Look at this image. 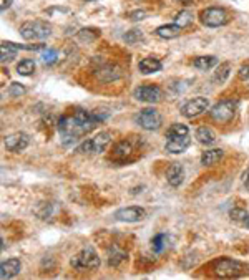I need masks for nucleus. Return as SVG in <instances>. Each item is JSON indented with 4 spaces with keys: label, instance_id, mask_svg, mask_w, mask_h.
<instances>
[{
    "label": "nucleus",
    "instance_id": "f257e3e1",
    "mask_svg": "<svg viewBox=\"0 0 249 280\" xmlns=\"http://www.w3.org/2000/svg\"><path fill=\"white\" fill-rule=\"evenodd\" d=\"M106 115H100L97 111H86V110H75L73 115H66L58 119L57 128L62 136V143L66 148L73 146L80 136L88 135V133L97 128L98 123H102Z\"/></svg>",
    "mask_w": 249,
    "mask_h": 280
},
{
    "label": "nucleus",
    "instance_id": "f03ea898",
    "mask_svg": "<svg viewBox=\"0 0 249 280\" xmlns=\"http://www.w3.org/2000/svg\"><path fill=\"white\" fill-rule=\"evenodd\" d=\"M70 264L77 270H93L100 267V257L93 247H85L72 259Z\"/></svg>",
    "mask_w": 249,
    "mask_h": 280
},
{
    "label": "nucleus",
    "instance_id": "7ed1b4c3",
    "mask_svg": "<svg viewBox=\"0 0 249 280\" xmlns=\"http://www.w3.org/2000/svg\"><path fill=\"white\" fill-rule=\"evenodd\" d=\"M52 33L50 23L35 20V22H25L20 27V35L25 40H45Z\"/></svg>",
    "mask_w": 249,
    "mask_h": 280
},
{
    "label": "nucleus",
    "instance_id": "20e7f679",
    "mask_svg": "<svg viewBox=\"0 0 249 280\" xmlns=\"http://www.w3.org/2000/svg\"><path fill=\"white\" fill-rule=\"evenodd\" d=\"M238 101L236 99H223L211 108L210 115L216 123H230L236 115Z\"/></svg>",
    "mask_w": 249,
    "mask_h": 280
},
{
    "label": "nucleus",
    "instance_id": "39448f33",
    "mask_svg": "<svg viewBox=\"0 0 249 280\" xmlns=\"http://www.w3.org/2000/svg\"><path fill=\"white\" fill-rule=\"evenodd\" d=\"M134 121H137L138 126H141V128L146 130V131H156L161 128L163 118H161L160 111L156 108H145L134 116Z\"/></svg>",
    "mask_w": 249,
    "mask_h": 280
},
{
    "label": "nucleus",
    "instance_id": "423d86ee",
    "mask_svg": "<svg viewBox=\"0 0 249 280\" xmlns=\"http://www.w3.org/2000/svg\"><path fill=\"white\" fill-rule=\"evenodd\" d=\"M213 270L218 277L231 278V277H239L243 274L244 265L238 261H233V259H221V261H216L213 264Z\"/></svg>",
    "mask_w": 249,
    "mask_h": 280
},
{
    "label": "nucleus",
    "instance_id": "0eeeda50",
    "mask_svg": "<svg viewBox=\"0 0 249 280\" xmlns=\"http://www.w3.org/2000/svg\"><path fill=\"white\" fill-rule=\"evenodd\" d=\"M199 18H201V23L206 27H211V29H214V27H223L228 23V20H230L226 10L218 9V7H210V9L203 10Z\"/></svg>",
    "mask_w": 249,
    "mask_h": 280
},
{
    "label": "nucleus",
    "instance_id": "6e6552de",
    "mask_svg": "<svg viewBox=\"0 0 249 280\" xmlns=\"http://www.w3.org/2000/svg\"><path fill=\"white\" fill-rule=\"evenodd\" d=\"M208 108H210V99L205 98V96H198V98L190 99L186 105H183V108H181V115L186 116V118H196L201 115V113H205Z\"/></svg>",
    "mask_w": 249,
    "mask_h": 280
},
{
    "label": "nucleus",
    "instance_id": "1a4fd4ad",
    "mask_svg": "<svg viewBox=\"0 0 249 280\" xmlns=\"http://www.w3.org/2000/svg\"><path fill=\"white\" fill-rule=\"evenodd\" d=\"M134 98L138 99V101H143V103H156L161 99V90L158 86L154 85H143V86H138L137 90H134Z\"/></svg>",
    "mask_w": 249,
    "mask_h": 280
},
{
    "label": "nucleus",
    "instance_id": "9d476101",
    "mask_svg": "<svg viewBox=\"0 0 249 280\" xmlns=\"http://www.w3.org/2000/svg\"><path fill=\"white\" fill-rule=\"evenodd\" d=\"M145 209L138 208V206H131V208H123L115 212V219L122 222H138L145 217Z\"/></svg>",
    "mask_w": 249,
    "mask_h": 280
},
{
    "label": "nucleus",
    "instance_id": "9b49d317",
    "mask_svg": "<svg viewBox=\"0 0 249 280\" xmlns=\"http://www.w3.org/2000/svg\"><path fill=\"white\" fill-rule=\"evenodd\" d=\"M191 143L190 135H173L166 136V151L173 152V155H179L183 152Z\"/></svg>",
    "mask_w": 249,
    "mask_h": 280
},
{
    "label": "nucleus",
    "instance_id": "f8f14e48",
    "mask_svg": "<svg viewBox=\"0 0 249 280\" xmlns=\"http://www.w3.org/2000/svg\"><path fill=\"white\" fill-rule=\"evenodd\" d=\"M30 138L27 133H13V135L5 138V148L12 152H20L29 146Z\"/></svg>",
    "mask_w": 249,
    "mask_h": 280
},
{
    "label": "nucleus",
    "instance_id": "ddd939ff",
    "mask_svg": "<svg viewBox=\"0 0 249 280\" xmlns=\"http://www.w3.org/2000/svg\"><path fill=\"white\" fill-rule=\"evenodd\" d=\"M20 269H22V264H20L18 259H9L0 265V278L5 280L15 277L17 274H20Z\"/></svg>",
    "mask_w": 249,
    "mask_h": 280
},
{
    "label": "nucleus",
    "instance_id": "4468645a",
    "mask_svg": "<svg viewBox=\"0 0 249 280\" xmlns=\"http://www.w3.org/2000/svg\"><path fill=\"white\" fill-rule=\"evenodd\" d=\"M185 179V169L181 164H171L170 169H168L166 172V181L170 183V186H173V188H178V186L183 183Z\"/></svg>",
    "mask_w": 249,
    "mask_h": 280
},
{
    "label": "nucleus",
    "instance_id": "2eb2a0df",
    "mask_svg": "<svg viewBox=\"0 0 249 280\" xmlns=\"http://www.w3.org/2000/svg\"><path fill=\"white\" fill-rule=\"evenodd\" d=\"M140 71L143 73V75H150V73H156L161 70V62L158 58H153V57H148V58H143L140 62Z\"/></svg>",
    "mask_w": 249,
    "mask_h": 280
},
{
    "label": "nucleus",
    "instance_id": "dca6fc26",
    "mask_svg": "<svg viewBox=\"0 0 249 280\" xmlns=\"http://www.w3.org/2000/svg\"><path fill=\"white\" fill-rule=\"evenodd\" d=\"M181 33V27L173 23V25H161L156 29V35L160 38H165V40H171V38H176L179 37Z\"/></svg>",
    "mask_w": 249,
    "mask_h": 280
},
{
    "label": "nucleus",
    "instance_id": "f3484780",
    "mask_svg": "<svg viewBox=\"0 0 249 280\" xmlns=\"http://www.w3.org/2000/svg\"><path fill=\"white\" fill-rule=\"evenodd\" d=\"M223 149H208L205 151L203 155H201V164L203 166H214L221 161V158H223Z\"/></svg>",
    "mask_w": 249,
    "mask_h": 280
},
{
    "label": "nucleus",
    "instance_id": "a211bd4d",
    "mask_svg": "<svg viewBox=\"0 0 249 280\" xmlns=\"http://www.w3.org/2000/svg\"><path fill=\"white\" fill-rule=\"evenodd\" d=\"M111 141V136L108 131H102L98 133L95 138H92V143H93V152H102L105 151L106 146L110 144Z\"/></svg>",
    "mask_w": 249,
    "mask_h": 280
},
{
    "label": "nucleus",
    "instance_id": "6ab92c4d",
    "mask_svg": "<svg viewBox=\"0 0 249 280\" xmlns=\"http://www.w3.org/2000/svg\"><path fill=\"white\" fill-rule=\"evenodd\" d=\"M18 50H20L18 45L12 43V42H4L2 43V48H0V60H2V63L12 62V60L17 57V52Z\"/></svg>",
    "mask_w": 249,
    "mask_h": 280
},
{
    "label": "nucleus",
    "instance_id": "aec40b11",
    "mask_svg": "<svg viewBox=\"0 0 249 280\" xmlns=\"http://www.w3.org/2000/svg\"><path fill=\"white\" fill-rule=\"evenodd\" d=\"M196 139L201 144L210 146L216 143V135H214V131L211 128H208V126H201L196 131Z\"/></svg>",
    "mask_w": 249,
    "mask_h": 280
},
{
    "label": "nucleus",
    "instance_id": "412c9836",
    "mask_svg": "<svg viewBox=\"0 0 249 280\" xmlns=\"http://www.w3.org/2000/svg\"><path fill=\"white\" fill-rule=\"evenodd\" d=\"M133 152V148L131 144L128 141H122L115 146V149H113V159H117V161H125L126 158H130Z\"/></svg>",
    "mask_w": 249,
    "mask_h": 280
},
{
    "label": "nucleus",
    "instance_id": "4be33fe9",
    "mask_svg": "<svg viewBox=\"0 0 249 280\" xmlns=\"http://www.w3.org/2000/svg\"><path fill=\"white\" fill-rule=\"evenodd\" d=\"M216 63H218V58L210 55V57H199V58H196L193 62V66H194V68L201 70V71H206V70L213 68V66L216 65Z\"/></svg>",
    "mask_w": 249,
    "mask_h": 280
},
{
    "label": "nucleus",
    "instance_id": "5701e85b",
    "mask_svg": "<svg viewBox=\"0 0 249 280\" xmlns=\"http://www.w3.org/2000/svg\"><path fill=\"white\" fill-rule=\"evenodd\" d=\"M230 71H231V63H223V65H219V68L216 70V73H214V77H213V82L214 83H224L228 77H230Z\"/></svg>",
    "mask_w": 249,
    "mask_h": 280
},
{
    "label": "nucleus",
    "instance_id": "b1692460",
    "mask_svg": "<svg viewBox=\"0 0 249 280\" xmlns=\"http://www.w3.org/2000/svg\"><path fill=\"white\" fill-rule=\"evenodd\" d=\"M33 71H35V62L33 60H22L17 65V73L22 77H30L33 75Z\"/></svg>",
    "mask_w": 249,
    "mask_h": 280
},
{
    "label": "nucleus",
    "instance_id": "393cba45",
    "mask_svg": "<svg viewBox=\"0 0 249 280\" xmlns=\"http://www.w3.org/2000/svg\"><path fill=\"white\" fill-rule=\"evenodd\" d=\"M123 261H126V254H125V252L117 249V247H113L110 250V254H108V265H111V267H117V265H120Z\"/></svg>",
    "mask_w": 249,
    "mask_h": 280
},
{
    "label": "nucleus",
    "instance_id": "a878e982",
    "mask_svg": "<svg viewBox=\"0 0 249 280\" xmlns=\"http://www.w3.org/2000/svg\"><path fill=\"white\" fill-rule=\"evenodd\" d=\"M98 35H100V32L97 29H83V30H80L78 38L82 40V42H93L95 38H98Z\"/></svg>",
    "mask_w": 249,
    "mask_h": 280
},
{
    "label": "nucleus",
    "instance_id": "bb28decb",
    "mask_svg": "<svg viewBox=\"0 0 249 280\" xmlns=\"http://www.w3.org/2000/svg\"><path fill=\"white\" fill-rule=\"evenodd\" d=\"M191 22H193V13L190 10H181L176 15V25H179L181 29H183V27H188Z\"/></svg>",
    "mask_w": 249,
    "mask_h": 280
},
{
    "label": "nucleus",
    "instance_id": "cd10ccee",
    "mask_svg": "<svg viewBox=\"0 0 249 280\" xmlns=\"http://www.w3.org/2000/svg\"><path fill=\"white\" fill-rule=\"evenodd\" d=\"M166 241H168V239H166L165 234L154 236V237H153V241H151V247H153V250L156 252V254H160V252L166 247Z\"/></svg>",
    "mask_w": 249,
    "mask_h": 280
},
{
    "label": "nucleus",
    "instance_id": "c85d7f7f",
    "mask_svg": "<svg viewBox=\"0 0 249 280\" xmlns=\"http://www.w3.org/2000/svg\"><path fill=\"white\" fill-rule=\"evenodd\" d=\"M173 135H190V130H188V126L179 124V123L171 124L170 130L166 133V136H173Z\"/></svg>",
    "mask_w": 249,
    "mask_h": 280
},
{
    "label": "nucleus",
    "instance_id": "c756f323",
    "mask_svg": "<svg viewBox=\"0 0 249 280\" xmlns=\"http://www.w3.org/2000/svg\"><path fill=\"white\" fill-rule=\"evenodd\" d=\"M143 40V33H141L140 30H130L125 35V42L126 43H130V45H134V43H138Z\"/></svg>",
    "mask_w": 249,
    "mask_h": 280
},
{
    "label": "nucleus",
    "instance_id": "7c9ffc66",
    "mask_svg": "<svg viewBox=\"0 0 249 280\" xmlns=\"http://www.w3.org/2000/svg\"><path fill=\"white\" fill-rule=\"evenodd\" d=\"M57 58H58V53L55 50H52V48H47L43 53H42V62L45 65H52V63H55L57 62Z\"/></svg>",
    "mask_w": 249,
    "mask_h": 280
},
{
    "label": "nucleus",
    "instance_id": "2f4dec72",
    "mask_svg": "<svg viewBox=\"0 0 249 280\" xmlns=\"http://www.w3.org/2000/svg\"><path fill=\"white\" fill-rule=\"evenodd\" d=\"M25 86L20 85V83H12L10 88H9V93L12 96H20V95H25Z\"/></svg>",
    "mask_w": 249,
    "mask_h": 280
},
{
    "label": "nucleus",
    "instance_id": "473e14b6",
    "mask_svg": "<svg viewBox=\"0 0 249 280\" xmlns=\"http://www.w3.org/2000/svg\"><path fill=\"white\" fill-rule=\"evenodd\" d=\"M230 216H231L233 221L243 222V221H244V217L247 216V212H246V211H243V209H233Z\"/></svg>",
    "mask_w": 249,
    "mask_h": 280
},
{
    "label": "nucleus",
    "instance_id": "72a5a7b5",
    "mask_svg": "<svg viewBox=\"0 0 249 280\" xmlns=\"http://www.w3.org/2000/svg\"><path fill=\"white\" fill-rule=\"evenodd\" d=\"M238 75H239V78H241V80H249V63L241 66Z\"/></svg>",
    "mask_w": 249,
    "mask_h": 280
},
{
    "label": "nucleus",
    "instance_id": "f704fd0d",
    "mask_svg": "<svg viewBox=\"0 0 249 280\" xmlns=\"http://www.w3.org/2000/svg\"><path fill=\"white\" fill-rule=\"evenodd\" d=\"M130 17H131V20H134V22H137V20H143V17H145V12H141V10H138V12H133Z\"/></svg>",
    "mask_w": 249,
    "mask_h": 280
},
{
    "label": "nucleus",
    "instance_id": "c9c22d12",
    "mask_svg": "<svg viewBox=\"0 0 249 280\" xmlns=\"http://www.w3.org/2000/svg\"><path fill=\"white\" fill-rule=\"evenodd\" d=\"M243 183L246 186V189L249 191V166H247V169L243 172Z\"/></svg>",
    "mask_w": 249,
    "mask_h": 280
},
{
    "label": "nucleus",
    "instance_id": "e433bc0d",
    "mask_svg": "<svg viewBox=\"0 0 249 280\" xmlns=\"http://www.w3.org/2000/svg\"><path fill=\"white\" fill-rule=\"evenodd\" d=\"M10 5H12V0H0V9H2V10L9 9Z\"/></svg>",
    "mask_w": 249,
    "mask_h": 280
},
{
    "label": "nucleus",
    "instance_id": "4c0bfd02",
    "mask_svg": "<svg viewBox=\"0 0 249 280\" xmlns=\"http://www.w3.org/2000/svg\"><path fill=\"white\" fill-rule=\"evenodd\" d=\"M241 224H243V225H246V227L249 229V212H247V216L244 217V221H243V222H241Z\"/></svg>",
    "mask_w": 249,
    "mask_h": 280
},
{
    "label": "nucleus",
    "instance_id": "58836bf2",
    "mask_svg": "<svg viewBox=\"0 0 249 280\" xmlns=\"http://www.w3.org/2000/svg\"><path fill=\"white\" fill-rule=\"evenodd\" d=\"M179 2H183V4H186V2H190V0H179Z\"/></svg>",
    "mask_w": 249,
    "mask_h": 280
}]
</instances>
